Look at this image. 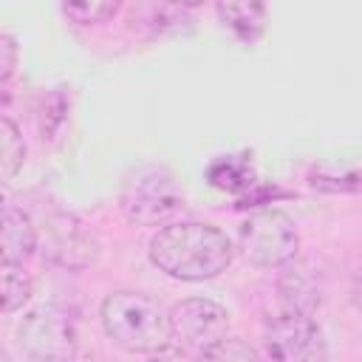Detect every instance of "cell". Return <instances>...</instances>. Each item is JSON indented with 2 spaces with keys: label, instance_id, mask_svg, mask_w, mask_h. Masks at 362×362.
<instances>
[{
  "label": "cell",
  "instance_id": "cell-1",
  "mask_svg": "<svg viewBox=\"0 0 362 362\" xmlns=\"http://www.w3.org/2000/svg\"><path fill=\"white\" fill-rule=\"evenodd\" d=\"M150 260L175 280H212L232 263V243L206 223H170L153 235Z\"/></svg>",
  "mask_w": 362,
  "mask_h": 362
},
{
  "label": "cell",
  "instance_id": "cell-2",
  "mask_svg": "<svg viewBox=\"0 0 362 362\" xmlns=\"http://www.w3.org/2000/svg\"><path fill=\"white\" fill-rule=\"evenodd\" d=\"M102 325L107 337L130 354H156L173 339L164 308L139 291L107 294L102 303Z\"/></svg>",
  "mask_w": 362,
  "mask_h": 362
},
{
  "label": "cell",
  "instance_id": "cell-3",
  "mask_svg": "<svg viewBox=\"0 0 362 362\" xmlns=\"http://www.w3.org/2000/svg\"><path fill=\"white\" fill-rule=\"evenodd\" d=\"M181 206V192L175 178L164 167H141L130 173L122 187V212L127 221L141 226L167 223Z\"/></svg>",
  "mask_w": 362,
  "mask_h": 362
},
{
  "label": "cell",
  "instance_id": "cell-4",
  "mask_svg": "<svg viewBox=\"0 0 362 362\" xmlns=\"http://www.w3.org/2000/svg\"><path fill=\"white\" fill-rule=\"evenodd\" d=\"M300 235L294 221L277 209H263L240 226V249L255 266H283L297 255Z\"/></svg>",
  "mask_w": 362,
  "mask_h": 362
},
{
  "label": "cell",
  "instance_id": "cell-5",
  "mask_svg": "<svg viewBox=\"0 0 362 362\" xmlns=\"http://www.w3.org/2000/svg\"><path fill=\"white\" fill-rule=\"evenodd\" d=\"M167 317H170V337L195 354H204L206 348H212L229 334L226 308L204 297L181 300L178 305H173Z\"/></svg>",
  "mask_w": 362,
  "mask_h": 362
},
{
  "label": "cell",
  "instance_id": "cell-6",
  "mask_svg": "<svg viewBox=\"0 0 362 362\" xmlns=\"http://www.w3.org/2000/svg\"><path fill=\"white\" fill-rule=\"evenodd\" d=\"M17 339L31 359H68L76 354V328L59 308L31 311L17 331Z\"/></svg>",
  "mask_w": 362,
  "mask_h": 362
},
{
  "label": "cell",
  "instance_id": "cell-7",
  "mask_svg": "<svg viewBox=\"0 0 362 362\" xmlns=\"http://www.w3.org/2000/svg\"><path fill=\"white\" fill-rule=\"evenodd\" d=\"M266 354L283 362H311L325 356L322 334L311 314L283 311L266 322Z\"/></svg>",
  "mask_w": 362,
  "mask_h": 362
},
{
  "label": "cell",
  "instance_id": "cell-8",
  "mask_svg": "<svg viewBox=\"0 0 362 362\" xmlns=\"http://www.w3.org/2000/svg\"><path fill=\"white\" fill-rule=\"evenodd\" d=\"M42 255L48 260H54L57 266L65 269H85L96 260L99 255V243L96 238L76 221L68 215L54 218L45 226V243H42Z\"/></svg>",
  "mask_w": 362,
  "mask_h": 362
},
{
  "label": "cell",
  "instance_id": "cell-9",
  "mask_svg": "<svg viewBox=\"0 0 362 362\" xmlns=\"http://www.w3.org/2000/svg\"><path fill=\"white\" fill-rule=\"evenodd\" d=\"M277 294L288 311L314 314L325 300V274L308 257H288L277 277Z\"/></svg>",
  "mask_w": 362,
  "mask_h": 362
},
{
  "label": "cell",
  "instance_id": "cell-10",
  "mask_svg": "<svg viewBox=\"0 0 362 362\" xmlns=\"http://www.w3.org/2000/svg\"><path fill=\"white\" fill-rule=\"evenodd\" d=\"M37 249V232L23 209H0V263H23Z\"/></svg>",
  "mask_w": 362,
  "mask_h": 362
},
{
  "label": "cell",
  "instance_id": "cell-11",
  "mask_svg": "<svg viewBox=\"0 0 362 362\" xmlns=\"http://www.w3.org/2000/svg\"><path fill=\"white\" fill-rule=\"evenodd\" d=\"M218 14L240 37H255L266 23V0H218Z\"/></svg>",
  "mask_w": 362,
  "mask_h": 362
},
{
  "label": "cell",
  "instance_id": "cell-12",
  "mask_svg": "<svg viewBox=\"0 0 362 362\" xmlns=\"http://www.w3.org/2000/svg\"><path fill=\"white\" fill-rule=\"evenodd\" d=\"M25 161V144L14 122L0 116V184H8Z\"/></svg>",
  "mask_w": 362,
  "mask_h": 362
},
{
  "label": "cell",
  "instance_id": "cell-13",
  "mask_svg": "<svg viewBox=\"0 0 362 362\" xmlns=\"http://www.w3.org/2000/svg\"><path fill=\"white\" fill-rule=\"evenodd\" d=\"M31 297V277L20 263H0V311H17Z\"/></svg>",
  "mask_w": 362,
  "mask_h": 362
},
{
  "label": "cell",
  "instance_id": "cell-14",
  "mask_svg": "<svg viewBox=\"0 0 362 362\" xmlns=\"http://www.w3.org/2000/svg\"><path fill=\"white\" fill-rule=\"evenodd\" d=\"M122 0H62V11L76 25H99L119 11Z\"/></svg>",
  "mask_w": 362,
  "mask_h": 362
},
{
  "label": "cell",
  "instance_id": "cell-15",
  "mask_svg": "<svg viewBox=\"0 0 362 362\" xmlns=\"http://www.w3.org/2000/svg\"><path fill=\"white\" fill-rule=\"evenodd\" d=\"M201 356H206V359H238V362H249V359H255L257 354H255V348H249L243 339H229V337H223L221 342H215L212 348H206Z\"/></svg>",
  "mask_w": 362,
  "mask_h": 362
},
{
  "label": "cell",
  "instance_id": "cell-16",
  "mask_svg": "<svg viewBox=\"0 0 362 362\" xmlns=\"http://www.w3.org/2000/svg\"><path fill=\"white\" fill-rule=\"evenodd\" d=\"M17 68V45L11 37H0V82H6Z\"/></svg>",
  "mask_w": 362,
  "mask_h": 362
},
{
  "label": "cell",
  "instance_id": "cell-17",
  "mask_svg": "<svg viewBox=\"0 0 362 362\" xmlns=\"http://www.w3.org/2000/svg\"><path fill=\"white\" fill-rule=\"evenodd\" d=\"M173 3H178V6H184V8H195V6H201L204 0H173Z\"/></svg>",
  "mask_w": 362,
  "mask_h": 362
}]
</instances>
